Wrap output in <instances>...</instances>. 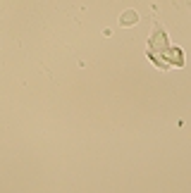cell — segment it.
I'll return each mask as SVG.
<instances>
[{
	"label": "cell",
	"instance_id": "cell-1",
	"mask_svg": "<svg viewBox=\"0 0 191 193\" xmlns=\"http://www.w3.org/2000/svg\"><path fill=\"white\" fill-rule=\"evenodd\" d=\"M134 22H136V15H134V12H124V15H122V19H120V24H124V26L134 24Z\"/></svg>",
	"mask_w": 191,
	"mask_h": 193
}]
</instances>
